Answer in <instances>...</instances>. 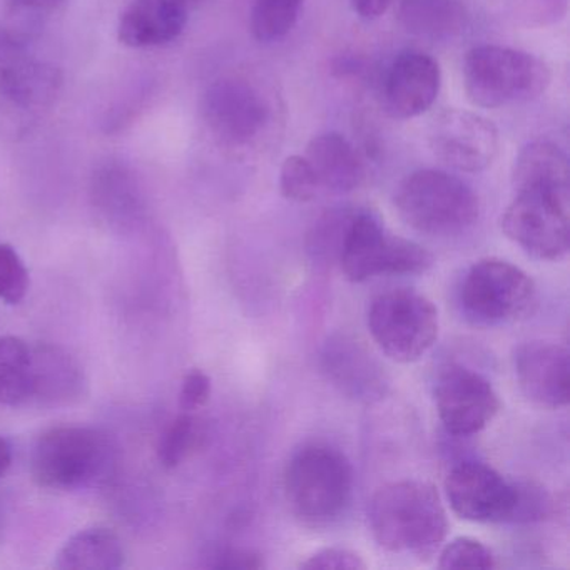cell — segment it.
<instances>
[{"instance_id": "6da1fadb", "label": "cell", "mask_w": 570, "mask_h": 570, "mask_svg": "<svg viewBox=\"0 0 570 570\" xmlns=\"http://www.w3.org/2000/svg\"><path fill=\"white\" fill-rule=\"evenodd\" d=\"M373 539L382 549L429 559L442 547L449 519L435 487L400 480L382 487L368 507Z\"/></svg>"}, {"instance_id": "7a4b0ae2", "label": "cell", "mask_w": 570, "mask_h": 570, "mask_svg": "<svg viewBox=\"0 0 570 570\" xmlns=\"http://www.w3.org/2000/svg\"><path fill=\"white\" fill-rule=\"evenodd\" d=\"M283 490L289 509L303 523L330 525L345 513L352 500V463L333 446H303L286 465Z\"/></svg>"}, {"instance_id": "3957f363", "label": "cell", "mask_w": 570, "mask_h": 570, "mask_svg": "<svg viewBox=\"0 0 570 570\" xmlns=\"http://www.w3.org/2000/svg\"><path fill=\"white\" fill-rule=\"evenodd\" d=\"M549 85V66L519 49L479 46L470 49L463 61V88L476 108L499 109L533 101Z\"/></svg>"}, {"instance_id": "277c9868", "label": "cell", "mask_w": 570, "mask_h": 570, "mask_svg": "<svg viewBox=\"0 0 570 570\" xmlns=\"http://www.w3.org/2000/svg\"><path fill=\"white\" fill-rule=\"evenodd\" d=\"M393 202L400 218L423 235H462L479 222L475 191L462 179L439 169H420L406 176Z\"/></svg>"}, {"instance_id": "5b68a950", "label": "cell", "mask_w": 570, "mask_h": 570, "mask_svg": "<svg viewBox=\"0 0 570 570\" xmlns=\"http://www.w3.org/2000/svg\"><path fill=\"white\" fill-rule=\"evenodd\" d=\"M112 463L109 440L89 426L61 425L46 430L31 452V473L39 487L79 490L108 475Z\"/></svg>"}, {"instance_id": "8992f818", "label": "cell", "mask_w": 570, "mask_h": 570, "mask_svg": "<svg viewBox=\"0 0 570 570\" xmlns=\"http://www.w3.org/2000/svg\"><path fill=\"white\" fill-rule=\"evenodd\" d=\"M343 275L353 283L380 275H422L433 265V256L419 243L386 232L368 209L356 208L340 249Z\"/></svg>"}, {"instance_id": "52a82bcc", "label": "cell", "mask_w": 570, "mask_h": 570, "mask_svg": "<svg viewBox=\"0 0 570 570\" xmlns=\"http://www.w3.org/2000/svg\"><path fill=\"white\" fill-rule=\"evenodd\" d=\"M502 232L533 258H566L570 249V189H515V198L502 215Z\"/></svg>"}, {"instance_id": "ba28073f", "label": "cell", "mask_w": 570, "mask_h": 570, "mask_svg": "<svg viewBox=\"0 0 570 570\" xmlns=\"http://www.w3.org/2000/svg\"><path fill=\"white\" fill-rule=\"evenodd\" d=\"M368 330L373 342L389 358L413 363L439 338V309L413 289H392L373 299Z\"/></svg>"}, {"instance_id": "9c48e42d", "label": "cell", "mask_w": 570, "mask_h": 570, "mask_svg": "<svg viewBox=\"0 0 570 570\" xmlns=\"http://www.w3.org/2000/svg\"><path fill=\"white\" fill-rule=\"evenodd\" d=\"M533 279L519 266L485 258L470 266L460 286V305L466 318L497 326L522 318L535 305Z\"/></svg>"}, {"instance_id": "30bf717a", "label": "cell", "mask_w": 570, "mask_h": 570, "mask_svg": "<svg viewBox=\"0 0 570 570\" xmlns=\"http://www.w3.org/2000/svg\"><path fill=\"white\" fill-rule=\"evenodd\" d=\"M203 118L226 148L245 149L265 135L272 105L258 86L245 78H222L203 96Z\"/></svg>"}, {"instance_id": "8fae6325", "label": "cell", "mask_w": 570, "mask_h": 570, "mask_svg": "<svg viewBox=\"0 0 570 570\" xmlns=\"http://www.w3.org/2000/svg\"><path fill=\"white\" fill-rule=\"evenodd\" d=\"M445 493L456 515L470 522H513L519 505V482L507 480L492 466L462 462L450 470Z\"/></svg>"}, {"instance_id": "7c38bea8", "label": "cell", "mask_w": 570, "mask_h": 570, "mask_svg": "<svg viewBox=\"0 0 570 570\" xmlns=\"http://www.w3.org/2000/svg\"><path fill=\"white\" fill-rule=\"evenodd\" d=\"M433 395L440 422L455 436L476 435L500 410V399L492 383L459 363L440 372Z\"/></svg>"}, {"instance_id": "4fadbf2b", "label": "cell", "mask_w": 570, "mask_h": 570, "mask_svg": "<svg viewBox=\"0 0 570 570\" xmlns=\"http://www.w3.org/2000/svg\"><path fill=\"white\" fill-rule=\"evenodd\" d=\"M433 155L450 168L479 173L499 155V129L492 121L462 109H446L433 119L429 131Z\"/></svg>"}, {"instance_id": "5bb4252c", "label": "cell", "mask_w": 570, "mask_h": 570, "mask_svg": "<svg viewBox=\"0 0 570 570\" xmlns=\"http://www.w3.org/2000/svg\"><path fill=\"white\" fill-rule=\"evenodd\" d=\"M513 370L523 395L543 409L569 405L570 356L559 343L532 340L513 350Z\"/></svg>"}, {"instance_id": "9a60e30c", "label": "cell", "mask_w": 570, "mask_h": 570, "mask_svg": "<svg viewBox=\"0 0 570 570\" xmlns=\"http://www.w3.org/2000/svg\"><path fill=\"white\" fill-rule=\"evenodd\" d=\"M62 76L51 62L26 51V46L0 48V98L12 109L39 112L52 108Z\"/></svg>"}, {"instance_id": "2e32d148", "label": "cell", "mask_w": 570, "mask_h": 570, "mask_svg": "<svg viewBox=\"0 0 570 570\" xmlns=\"http://www.w3.org/2000/svg\"><path fill=\"white\" fill-rule=\"evenodd\" d=\"M442 71L432 56L405 51L396 56L383 82V108L393 119H413L435 105Z\"/></svg>"}, {"instance_id": "e0dca14e", "label": "cell", "mask_w": 570, "mask_h": 570, "mask_svg": "<svg viewBox=\"0 0 570 570\" xmlns=\"http://www.w3.org/2000/svg\"><path fill=\"white\" fill-rule=\"evenodd\" d=\"M322 368L340 393L356 402H376L389 389L382 365L352 336H330L322 350Z\"/></svg>"}, {"instance_id": "ac0fdd59", "label": "cell", "mask_w": 570, "mask_h": 570, "mask_svg": "<svg viewBox=\"0 0 570 570\" xmlns=\"http://www.w3.org/2000/svg\"><path fill=\"white\" fill-rule=\"evenodd\" d=\"M188 11L186 0H132L119 18V42L131 49L169 45L185 31Z\"/></svg>"}, {"instance_id": "d6986e66", "label": "cell", "mask_w": 570, "mask_h": 570, "mask_svg": "<svg viewBox=\"0 0 570 570\" xmlns=\"http://www.w3.org/2000/svg\"><path fill=\"white\" fill-rule=\"evenodd\" d=\"M88 379L78 360L52 343L32 346L31 400L45 406H66L85 399Z\"/></svg>"}, {"instance_id": "ffe728a7", "label": "cell", "mask_w": 570, "mask_h": 570, "mask_svg": "<svg viewBox=\"0 0 570 570\" xmlns=\"http://www.w3.org/2000/svg\"><path fill=\"white\" fill-rule=\"evenodd\" d=\"M305 158L325 191L345 195L363 185L365 166L352 142L338 132L315 136L306 146Z\"/></svg>"}, {"instance_id": "44dd1931", "label": "cell", "mask_w": 570, "mask_h": 570, "mask_svg": "<svg viewBox=\"0 0 570 570\" xmlns=\"http://www.w3.org/2000/svg\"><path fill=\"white\" fill-rule=\"evenodd\" d=\"M399 21L413 38L449 41L465 29L469 8L465 0H400Z\"/></svg>"}, {"instance_id": "7402d4cb", "label": "cell", "mask_w": 570, "mask_h": 570, "mask_svg": "<svg viewBox=\"0 0 570 570\" xmlns=\"http://www.w3.org/2000/svg\"><path fill=\"white\" fill-rule=\"evenodd\" d=\"M125 547L112 530L89 527L79 530L56 556L55 567L62 570H116L125 566Z\"/></svg>"}, {"instance_id": "603a6c76", "label": "cell", "mask_w": 570, "mask_h": 570, "mask_svg": "<svg viewBox=\"0 0 570 570\" xmlns=\"http://www.w3.org/2000/svg\"><path fill=\"white\" fill-rule=\"evenodd\" d=\"M512 185L513 189L532 186L570 189L569 158L553 142H529L513 163Z\"/></svg>"}, {"instance_id": "cb8c5ba5", "label": "cell", "mask_w": 570, "mask_h": 570, "mask_svg": "<svg viewBox=\"0 0 570 570\" xmlns=\"http://www.w3.org/2000/svg\"><path fill=\"white\" fill-rule=\"evenodd\" d=\"M32 346L18 336L0 338V405L31 402Z\"/></svg>"}, {"instance_id": "d4e9b609", "label": "cell", "mask_w": 570, "mask_h": 570, "mask_svg": "<svg viewBox=\"0 0 570 570\" xmlns=\"http://www.w3.org/2000/svg\"><path fill=\"white\" fill-rule=\"evenodd\" d=\"M305 0H255L252 9L253 38L275 42L295 28Z\"/></svg>"}, {"instance_id": "484cf974", "label": "cell", "mask_w": 570, "mask_h": 570, "mask_svg": "<svg viewBox=\"0 0 570 570\" xmlns=\"http://www.w3.org/2000/svg\"><path fill=\"white\" fill-rule=\"evenodd\" d=\"M203 425L199 419L193 413L183 412V415L176 416L158 443V460L165 469H176L181 465L203 440Z\"/></svg>"}, {"instance_id": "4316f807", "label": "cell", "mask_w": 570, "mask_h": 570, "mask_svg": "<svg viewBox=\"0 0 570 570\" xmlns=\"http://www.w3.org/2000/svg\"><path fill=\"white\" fill-rule=\"evenodd\" d=\"M355 212L356 208L352 206H342V208L328 209L316 219L308 235V249L316 259L322 262L338 259L343 239Z\"/></svg>"}, {"instance_id": "83f0119b", "label": "cell", "mask_w": 570, "mask_h": 570, "mask_svg": "<svg viewBox=\"0 0 570 570\" xmlns=\"http://www.w3.org/2000/svg\"><path fill=\"white\" fill-rule=\"evenodd\" d=\"M279 189L289 202H313L322 191L318 178L305 156L293 155L283 161Z\"/></svg>"}, {"instance_id": "f1b7e54d", "label": "cell", "mask_w": 570, "mask_h": 570, "mask_svg": "<svg viewBox=\"0 0 570 570\" xmlns=\"http://www.w3.org/2000/svg\"><path fill=\"white\" fill-rule=\"evenodd\" d=\"M439 567L450 569H483L497 567L495 556L489 547L472 537H456L440 550Z\"/></svg>"}, {"instance_id": "f546056e", "label": "cell", "mask_w": 570, "mask_h": 570, "mask_svg": "<svg viewBox=\"0 0 570 570\" xmlns=\"http://www.w3.org/2000/svg\"><path fill=\"white\" fill-rule=\"evenodd\" d=\"M29 272L11 245H0V299L19 305L29 292Z\"/></svg>"}, {"instance_id": "4dcf8cb0", "label": "cell", "mask_w": 570, "mask_h": 570, "mask_svg": "<svg viewBox=\"0 0 570 570\" xmlns=\"http://www.w3.org/2000/svg\"><path fill=\"white\" fill-rule=\"evenodd\" d=\"M567 2L569 0H512V16L523 28L542 29L563 19Z\"/></svg>"}, {"instance_id": "1f68e13d", "label": "cell", "mask_w": 570, "mask_h": 570, "mask_svg": "<svg viewBox=\"0 0 570 570\" xmlns=\"http://www.w3.org/2000/svg\"><path fill=\"white\" fill-rule=\"evenodd\" d=\"M299 567L308 570H363L366 563L360 553L345 547H326L316 550Z\"/></svg>"}, {"instance_id": "d6a6232c", "label": "cell", "mask_w": 570, "mask_h": 570, "mask_svg": "<svg viewBox=\"0 0 570 570\" xmlns=\"http://www.w3.org/2000/svg\"><path fill=\"white\" fill-rule=\"evenodd\" d=\"M550 500L546 490L535 483L519 482V505L513 522H535L549 513Z\"/></svg>"}, {"instance_id": "836d02e7", "label": "cell", "mask_w": 570, "mask_h": 570, "mask_svg": "<svg viewBox=\"0 0 570 570\" xmlns=\"http://www.w3.org/2000/svg\"><path fill=\"white\" fill-rule=\"evenodd\" d=\"M212 396V379L203 370H191L183 379L179 390V406L183 412L195 413L209 402Z\"/></svg>"}, {"instance_id": "e575fe53", "label": "cell", "mask_w": 570, "mask_h": 570, "mask_svg": "<svg viewBox=\"0 0 570 570\" xmlns=\"http://www.w3.org/2000/svg\"><path fill=\"white\" fill-rule=\"evenodd\" d=\"M213 559L215 562L212 567L215 569L258 570L265 567V560L259 553L246 549L219 550Z\"/></svg>"}, {"instance_id": "d590c367", "label": "cell", "mask_w": 570, "mask_h": 570, "mask_svg": "<svg viewBox=\"0 0 570 570\" xmlns=\"http://www.w3.org/2000/svg\"><path fill=\"white\" fill-rule=\"evenodd\" d=\"M8 2L16 11L38 18V16L58 11L62 6L68 4L69 0H8Z\"/></svg>"}, {"instance_id": "8d00e7d4", "label": "cell", "mask_w": 570, "mask_h": 570, "mask_svg": "<svg viewBox=\"0 0 570 570\" xmlns=\"http://www.w3.org/2000/svg\"><path fill=\"white\" fill-rule=\"evenodd\" d=\"M392 2L393 0H352V8L360 18L375 21L389 11Z\"/></svg>"}, {"instance_id": "74e56055", "label": "cell", "mask_w": 570, "mask_h": 570, "mask_svg": "<svg viewBox=\"0 0 570 570\" xmlns=\"http://www.w3.org/2000/svg\"><path fill=\"white\" fill-rule=\"evenodd\" d=\"M12 463V446L6 436L0 435V479L6 475Z\"/></svg>"}, {"instance_id": "f35d334b", "label": "cell", "mask_w": 570, "mask_h": 570, "mask_svg": "<svg viewBox=\"0 0 570 570\" xmlns=\"http://www.w3.org/2000/svg\"><path fill=\"white\" fill-rule=\"evenodd\" d=\"M186 2H188L189 6H191L193 0H186Z\"/></svg>"}]
</instances>
